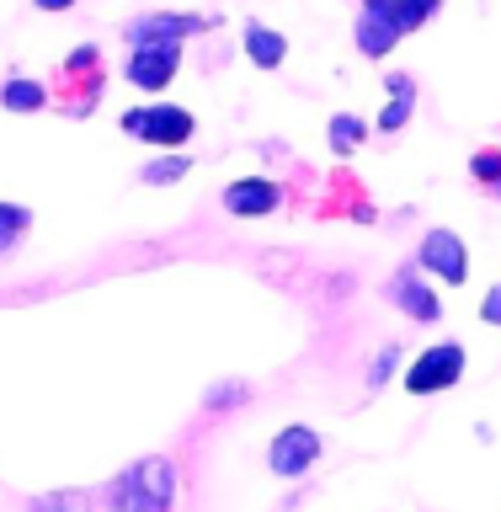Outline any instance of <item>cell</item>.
Masks as SVG:
<instances>
[{"mask_svg": "<svg viewBox=\"0 0 501 512\" xmlns=\"http://www.w3.org/2000/svg\"><path fill=\"white\" fill-rule=\"evenodd\" d=\"M22 512H91V496L86 491H43Z\"/></svg>", "mask_w": 501, "mask_h": 512, "instance_id": "obj_19", "label": "cell"}, {"mask_svg": "<svg viewBox=\"0 0 501 512\" xmlns=\"http://www.w3.org/2000/svg\"><path fill=\"white\" fill-rule=\"evenodd\" d=\"M187 171H192V166H187V155H176V150H171V155H155L150 166L139 171V182H144V187H171V182H182Z\"/></svg>", "mask_w": 501, "mask_h": 512, "instance_id": "obj_16", "label": "cell"}, {"mask_svg": "<svg viewBox=\"0 0 501 512\" xmlns=\"http://www.w3.org/2000/svg\"><path fill=\"white\" fill-rule=\"evenodd\" d=\"M246 400H251L246 379H224V384H208L203 390V411H240Z\"/></svg>", "mask_w": 501, "mask_h": 512, "instance_id": "obj_15", "label": "cell"}, {"mask_svg": "<svg viewBox=\"0 0 501 512\" xmlns=\"http://www.w3.org/2000/svg\"><path fill=\"white\" fill-rule=\"evenodd\" d=\"M320 454H326V438L304 422H288V427H278V438L267 443V470L278 480H299V475L315 470Z\"/></svg>", "mask_w": 501, "mask_h": 512, "instance_id": "obj_5", "label": "cell"}, {"mask_svg": "<svg viewBox=\"0 0 501 512\" xmlns=\"http://www.w3.org/2000/svg\"><path fill=\"white\" fill-rule=\"evenodd\" d=\"M438 6H443V0H395V6H390V22L400 27V38H406V32H416L422 22H432V16H438Z\"/></svg>", "mask_w": 501, "mask_h": 512, "instance_id": "obj_17", "label": "cell"}, {"mask_svg": "<svg viewBox=\"0 0 501 512\" xmlns=\"http://www.w3.org/2000/svg\"><path fill=\"white\" fill-rule=\"evenodd\" d=\"M219 27V16H203V11H144L123 27V43L128 48H155V43H187L198 32Z\"/></svg>", "mask_w": 501, "mask_h": 512, "instance_id": "obj_4", "label": "cell"}, {"mask_svg": "<svg viewBox=\"0 0 501 512\" xmlns=\"http://www.w3.org/2000/svg\"><path fill=\"white\" fill-rule=\"evenodd\" d=\"M411 262L422 272H432L438 283H448V288H459L464 278H470V246H464V235H454V230H427Z\"/></svg>", "mask_w": 501, "mask_h": 512, "instance_id": "obj_6", "label": "cell"}, {"mask_svg": "<svg viewBox=\"0 0 501 512\" xmlns=\"http://www.w3.org/2000/svg\"><path fill=\"white\" fill-rule=\"evenodd\" d=\"M246 54H251L256 70H278V64L288 59V38H283L278 27L251 22V27H246Z\"/></svg>", "mask_w": 501, "mask_h": 512, "instance_id": "obj_12", "label": "cell"}, {"mask_svg": "<svg viewBox=\"0 0 501 512\" xmlns=\"http://www.w3.org/2000/svg\"><path fill=\"white\" fill-rule=\"evenodd\" d=\"M395 363H400V342H384V347H379V358L368 363V390H379V384H390Z\"/></svg>", "mask_w": 501, "mask_h": 512, "instance_id": "obj_21", "label": "cell"}, {"mask_svg": "<svg viewBox=\"0 0 501 512\" xmlns=\"http://www.w3.org/2000/svg\"><path fill=\"white\" fill-rule=\"evenodd\" d=\"M363 139H368V123L363 118H352V112H336V118H331V150L336 155H352Z\"/></svg>", "mask_w": 501, "mask_h": 512, "instance_id": "obj_18", "label": "cell"}, {"mask_svg": "<svg viewBox=\"0 0 501 512\" xmlns=\"http://www.w3.org/2000/svg\"><path fill=\"white\" fill-rule=\"evenodd\" d=\"M0 107L6 112H38V107H48V91L38 86V80H6V86H0Z\"/></svg>", "mask_w": 501, "mask_h": 512, "instance_id": "obj_13", "label": "cell"}, {"mask_svg": "<svg viewBox=\"0 0 501 512\" xmlns=\"http://www.w3.org/2000/svg\"><path fill=\"white\" fill-rule=\"evenodd\" d=\"M278 203H283V187L272 176H240V182L224 187V208L235 219H267L278 214Z\"/></svg>", "mask_w": 501, "mask_h": 512, "instance_id": "obj_9", "label": "cell"}, {"mask_svg": "<svg viewBox=\"0 0 501 512\" xmlns=\"http://www.w3.org/2000/svg\"><path fill=\"white\" fill-rule=\"evenodd\" d=\"M480 320H486V326H501V283L486 294V304H480Z\"/></svg>", "mask_w": 501, "mask_h": 512, "instance_id": "obj_22", "label": "cell"}, {"mask_svg": "<svg viewBox=\"0 0 501 512\" xmlns=\"http://www.w3.org/2000/svg\"><path fill=\"white\" fill-rule=\"evenodd\" d=\"M464 363H470L464 342H432V347H422L406 363V379L400 384H406L411 395H443V390H454V384L464 379Z\"/></svg>", "mask_w": 501, "mask_h": 512, "instance_id": "obj_3", "label": "cell"}, {"mask_svg": "<svg viewBox=\"0 0 501 512\" xmlns=\"http://www.w3.org/2000/svg\"><path fill=\"white\" fill-rule=\"evenodd\" d=\"M176 70H182V43H155V48H128V64H123V75H128V86H139V91H166Z\"/></svg>", "mask_w": 501, "mask_h": 512, "instance_id": "obj_7", "label": "cell"}, {"mask_svg": "<svg viewBox=\"0 0 501 512\" xmlns=\"http://www.w3.org/2000/svg\"><path fill=\"white\" fill-rule=\"evenodd\" d=\"M384 91H390V107L379 112V134H400V128H406L411 118H416V80L411 75H390L384 80Z\"/></svg>", "mask_w": 501, "mask_h": 512, "instance_id": "obj_11", "label": "cell"}, {"mask_svg": "<svg viewBox=\"0 0 501 512\" xmlns=\"http://www.w3.org/2000/svg\"><path fill=\"white\" fill-rule=\"evenodd\" d=\"M102 496H107V512H176V459L144 454L123 475H112Z\"/></svg>", "mask_w": 501, "mask_h": 512, "instance_id": "obj_1", "label": "cell"}, {"mask_svg": "<svg viewBox=\"0 0 501 512\" xmlns=\"http://www.w3.org/2000/svg\"><path fill=\"white\" fill-rule=\"evenodd\" d=\"M352 38H358V54L384 59V54H390V48L400 43V27L390 22V11H363L358 27H352Z\"/></svg>", "mask_w": 501, "mask_h": 512, "instance_id": "obj_10", "label": "cell"}, {"mask_svg": "<svg viewBox=\"0 0 501 512\" xmlns=\"http://www.w3.org/2000/svg\"><path fill=\"white\" fill-rule=\"evenodd\" d=\"M32 230V214L22 203H0V256H11L22 246V235Z\"/></svg>", "mask_w": 501, "mask_h": 512, "instance_id": "obj_14", "label": "cell"}, {"mask_svg": "<svg viewBox=\"0 0 501 512\" xmlns=\"http://www.w3.org/2000/svg\"><path fill=\"white\" fill-rule=\"evenodd\" d=\"M390 299L400 304V315H411V320H422V326H438L443 320V299H438V288H432L427 278H422V267L416 262H406L390 278Z\"/></svg>", "mask_w": 501, "mask_h": 512, "instance_id": "obj_8", "label": "cell"}, {"mask_svg": "<svg viewBox=\"0 0 501 512\" xmlns=\"http://www.w3.org/2000/svg\"><path fill=\"white\" fill-rule=\"evenodd\" d=\"M470 176L486 192H496L501 198V150H475V160H470Z\"/></svg>", "mask_w": 501, "mask_h": 512, "instance_id": "obj_20", "label": "cell"}, {"mask_svg": "<svg viewBox=\"0 0 501 512\" xmlns=\"http://www.w3.org/2000/svg\"><path fill=\"white\" fill-rule=\"evenodd\" d=\"M123 134L128 139H144V144H160V150H182V144L198 134V118L187 107H171V102H150V107H128L123 112Z\"/></svg>", "mask_w": 501, "mask_h": 512, "instance_id": "obj_2", "label": "cell"}, {"mask_svg": "<svg viewBox=\"0 0 501 512\" xmlns=\"http://www.w3.org/2000/svg\"><path fill=\"white\" fill-rule=\"evenodd\" d=\"M75 0H38V11H70Z\"/></svg>", "mask_w": 501, "mask_h": 512, "instance_id": "obj_23", "label": "cell"}]
</instances>
